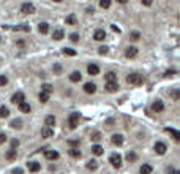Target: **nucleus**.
Masks as SVG:
<instances>
[{"label":"nucleus","mask_w":180,"mask_h":174,"mask_svg":"<svg viewBox=\"0 0 180 174\" xmlns=\"http://www.w3.org/2000/svg\"><path fill=\"white\" fill-rule=\"evenodd\" d=\"M44 157H46L48 160H52L54 161V160H57L60 155H59L57 150H44Z\"/></svg>","instance_id":"obj_9"},{"label":"nucleus","mask_w":180,"mask_h":174,"mask_svg":"<svg viewBox=\"0 0 180 174\" xmlns=\"http://www.w3.org/2000/svg\"><path fill=\"white\" fill-rule=\"evenodd\" d=\"M125 55H126L128 59H134L138 55V48L136 46H128L126 51H125Z\"/></svg>","instance_id":"obj_6"},{"label":"nucleus","mask_w":180,"mask_h":174,"mask_svg":"<svg viewBox=\"0 0 180 174\" xmlns=\"http://www.w3.org/2000/svg\"><path fill=\"white\" fill-rule=\"evenodd\" d=\"M106 81L108 82H112V81H117V75L114 71H109L108 75H106Z\"/></svg>","instance_id":"obj_32"},{"label":"nucleus","mask_w":180,"mask_h":174,"mask_svg":"<svg viewBox=\"0 0 180 174\" xmlns=\"http://www.w3.org/2000/svg\"><path fill=\"white\" fill-rule=\"evenodd\" d=\"M7 82H8V78L7 76H0V87H3Z\"/></svg>","instance_id":"obj_41"},{"label":"nucleus","mask_w":180,"mask_h":174,"mask_svg":"<svg viewBox=\"0 0 180 174\" xmlns=\"http://www.w3.org/2000/svg\"><path fill=\"white\" fill-rule=\"evenodd\" d=\"M171 173H172V174H180V171H174V170H172Z\"/></svg>","instance_id":"obj_54"},{"label":"nucleus","mask_w":180,"mask_h":174,"mask_svg":"<svg viewBox=\"0 0 180 174\" xmlns=\"http://www.w3.org/2000/svg\"><path fill=\"white\" fill-rule=\"evenodd\" d=\"M13 174H24V171H22L21 168H14V170H13Z\"/></svg>","instance_id":"obj_49"},{"label":"nucleus","mask_w":180,"mask_h":174,"mask_svg":"<svg viewBox=\"0 0 180 174\" xmlns=\"http://www.w3.org/2000/svg\"><path fill=\"white\" fill-rule=\"evenodd\" d=\"M81 79H82L81 71H73L71 75H70V81H71V82H79Z\"/></svg>","instance_id":"obj_16"},{"label":"nucleus","mask_w":180,"mask_h":174,"mask_svg":"<svg viewBox=\"0 0 180 174\" xmlns=\"http://www.w3.org/2000/svg\"><path fill=\"white\" fill-rule=\"evenodd\" d=\"M106 90L111 92V93H114L119 90V82L117 81H112V82H106Z\"/></svg>","instance_id":"obj_7"},{"label":"nucleus","mask_w":180,"mask_h":174,"mask_svg":"<svg viewBox=\"0 0 180 174\" xmlns=\"http://www.w3.org/2000/svg\"><path fill=\"white\" fill-rule=\"evenodd\" d=\"M108 51H109V48H108V46H101V48L98 49V52H100L101 55H104V54H108Z\"/></svg>","instance_id":"obj_40"},{"label":"nucleus","mask_w":180,"mask_h":174,"mask_svg":"<svg viewBox=\"0 0 180 174\" xmlns=\"http://www.w3.org/2000/svg\"><path fill=\"white\" fill-rule=\"evenodd\" d=\"M141 174H150L152 173V166L150 165H142L141 166V170H139Z\"/></svg>","instance_id":"obj_30"},{"label":"nucleus","mask_w":180,"mask_h":174,"mask_svg":"<svg viewBox=\"0 0 180 174\" xmlns=\"http://www.w3.org/2000/svg\"><path fill=\"white\" fill-rule=\"evenodd\" d=\"M70 38H71V41H79V35H77V33H71V35H70Z\"/></svg>","instance_id":"obj_42"},{"label":"nucleus","mask_w":180,"mask_h":174,"mask_svg":"<svg viewBox=\"0 0 180 174\" xmlns=\"http://www.w3.org/2000/svg\"><path fill=\"white\" fill-rule=\"evenodd\" d=\"M24 100H25V97H24V93H22V92H16L13 97H11V102H13L14 105H19L21 102H24Z\"/></svg>","instance_id":"obj_10"},{"label":"nucleus","mask_w":180,"mask_h":174,"mask_svg":"<svg viewBox=\"0 0 180 174\" xmlns=\"http://www.w3.org/2000/svg\"><path fill=\"white\" fill-rule=\"evenodd\" d=\"M112 30H114V32H117V33L120 32V30H119V27H115V25H112Z\"/></svg>","instance_id":"obj_52"},{"label":"nucleus","mask_w":180,"mask_h":174,"mask_svg":"<svg viewBox=\"0 0 180 174\" xmlns=\"http://www.w3.org/2000/svg\"><path fill=\"white\" fill-rule=\"evenodd\" d=\"M5 141H7V134H5V133H0V144H3Z\"/></svg>","instance_id":"obj_46"},{"label":"nucleus","mask_w":180,"mask_h":174,"mask_svg":"<svg viewBox=\"0 0 180 174\" xmlns=\"http://www.w3.org/2000/svg\"><path fill=\"white\" fill-rule=\"evenodd\" d=\"M65 22H66L68 25H76V16H74V14L66 16V18H65Z\"/></svg>","instance_id":"obj_25"},{"label":"nucleus","mask_w":180,"mask_h":174,"mask_svg":"<svg viewBox=\"0 0 180 174\" xmlns=\"http://www.w3.org/2000/svg\"><path fill=\"white\" fill-rule=\"evenodd\" d=\"M174 75H176V70H167V71L164 73L166 78H171V76H174Z\"/></svg>","instance_id":"obj_43"},{"label":"nucleus","mask_w":180,"mask_h":174,"mask_svg":"<svg viewBox=\"0 0 180 174\" xmlns=\"http://www.w3.org/2000/svg\"><path fill=\"white\" fill-rule=\"evenodd\" d=\"M166 150H167V146H166L164 143H156V144H155V152L158 154V155L166 154Z\"/></svg>","instance_id":"obj_8"},{"label":"nucleus","mask_w":180,"mask_h":174,"mask_svg":"<svg viewBox=\"0 0 180 174\" xmlns=\"http://www.w3.org/2000/svg\"><path fill=\"white\" fill-rule=\"evenodd\" d=\"M171 95H172V98H174V100H179L180 92H179V90H172V93H171Z\"/></svg>","instance_id":"obj_45"},{"label":"nucleus","mask_w":180,"mask_h":174,"mask_svg":"<svg viewBox=\"0 0 180 174\" xmlns=\"http://www.w3.org/2000/svg\"><path fill=\"white\" fill-rule=\"evenodd\" d=\"M41 136L43 138H52L54 136V130L51 127H44L43 130H41Z\"/></svg>","instance_id":"obj_15"},{"label":"nucleus","mask_w":180,"mask_h":174,"mask_svg":"<svg viewBox=\"0 0 180 174\" xmlns=\"http://www.w3.org/2000/svg\"><path fill=\"white\" fill-rule=\"evenodd\" d=\"M142 2V5H145V7H150L152 3H153V0H141Z\"/></svg>","instance_id":"obj_47"},{"label":"nucleus","mask_w":180,"mask_h":174,"mask_svg":"<svg viewBox=\"0 0 180 174\" xmlns=\"http://www.w3.org/2000/svg\"><path fill=\"white\" fill-rule=\"evenodd\" d=\"M30 105L29 103H27V102H21L19 103V111H21V113H25V114H29L30 113Z\"/></svg>","instance_id":"obj_17"},{"label":"nucleus","mask_w":180,"mask_h":174,"mask_svg":"<svg viewBox=\"0 0 180 174\" xmlns=\"http://www.w3.org/2000/svg\"><path fill=\"white\" fill-rule=\"evenodd\" d=\"M44 123H46V127H51V128H52V127L55 125V117H54V116H48L46 120H44Z\"/></svg>","instance_id":"obj_23"},{"label":"nucleus","mask_w":180,"mask_h":174,"mask_svg":"<svg viewBox=\"0 0 180 174\" xmlns=\"http://www.w3.org/2000/svg\"><path fill=\"white\" fill-rule=\"evenodd\" d=\"M63 37H65V32L62 30V29H55L54 33H52V38H54V40H57V41H60Z\"/></svg>","instance_id":"obj_18"},{"label":"nucleus","mask_w":180,"mask_h":174,"mask_svg":"<svg viewBox=\"0 0 180 174\" xmlns=\"http://www.w3.org/2000/svg\"><path fill=\"white\" fill-rule=\"evenodd\" d=\"M5 157H7V160L13 161V160H16V157H18V154H16V150H14V149H10L8 152L5 154Z\"/></svg>","instance_id":"obj_22"},{"label":"nucleus","mask_w":180,"mask_h":174,"mask_svg":"<svg viewBox=\"0 0 180 174\" xmlns=\"http://www.w3.org/2000/svg\"><path fill=\"white\" fill-rule=\"evenodd\" d=\"M54 71H55V73H60V71H62V66H60L59 63H55V65H54Z\"/></svg>","instance_id":"obj_48"},{"label":"nucleus","mask_w":180,"mask_h":174,"mask_svg":"<svg viewBox=\"0 0 180 174\" xmlns=\"http://www.w3.org/2000/svg\"><path fill=\"white\" fill-rule=\"evenodd\" d=\"M100 139H101V133L100 131H95L92 134V141H100Z\"/></svg>","instance_id":"obj_39"},{"label":"nucleus","mask_w":180,"mask_h":174,"mask_svg":"<svg viewBox=\"0 0 180 174\" xmlns=\"http://www.w3.org/2000/svg\"><path fill=\"white\" fill-rule=\"evenodd\" d=\"M68 152H70V155L73 157V158H79V157H81V150H79V149H76V147L70 149Z\"/></svg>","instance_id":"obj_29"},{"label":"nucleus","mask_w":180,"mask_h":174,"mask_svg":"<svg viewBox=\"0 0 180 174\" xmlns=\"http://www.w3.org/2000/svg\"><path fill=\"white\" fill-rule=\"evenodd\" d=\"M16 44H18V46H19V48H24V46H25V43H24V41H22V40H19V41H18V43H16Z\"/></svg>","instance_id":"obj_50"},{"label":"nucleus","mask_w":180,"mask_h":174,"mask_svg":"<svg viewBox=\"0 0 180 174\" xmlns=\"http://www.w3.org/2000/svg\"><path fill=\"white\" fill-rule=\"evenodd\" d=\"M136 158H138V155L134 154V152H131V150L126 154V160H128V161H136Z\"/></svg>","instance_id":"obj_36"},{"label":"nucleus","mask_w":180,"mask_h":174,"mask_svg":"<svg viewBox=\"0 0 180 174\" xmlns=\"http://www.w3.org/2000/svg\"><path fill=\"white\" fill-rule=\"evenodd\" d=\"M14 30H16V32H19V30H22V32H30V25H16Z\"/></svg>","instance_id":"obj_34"},{"label":"nucleus","mask_w":180,"mask_h":174,"mask_svg":"<svg viewBox=\"0 0 180 174\" xmlns=\"http://www.w3.org/2000/svg\"><path fill=\"white\" fill-rule=\"evenodd\" d=\"M117 2H119V3H126L128 0H117Z\"/></svg>","instance_id":"obj_53"},{"label":"nucleus","mask_w":180,"mask_h":174,"mask_svg":"<svg viewBox=\"0 0 180 174\" xmlns=\"http://www.w3.org/2000/svg\"><path fill=\"white\" fill-rule=\"evenodd\" d=\"M10 127H11V128H18V130H19V128H22V120H19V119H14L13 122L10 123Z\"/></svg>","instance_id":"obj_31"},{"label":"nucleus","mask_w":180,"mask_h":174,"mask_svg":"<svg viewBox=\"0 0 180 174\" xmlns=\"http://www.w3.org/2000/svg\"><path fill=\"white\" fill-rule=\"evenodd\" d=\"M79 113H71L70 117H68V125L70 128H76L77 127V123H79Z\"/></svg>","instance_id":"obj_2"},{"label":"nucleus","mask_w":180,"mask_h":174,"mask_svg":"<svg viewBox=\"0 0 180 174\" xmlns=\"http://www.w3.org/2000/svg\"><path fill=\"white\" fill-rule=\"evenodd\" d=\"M92 154H93V155H101V154H103V147L98 146V144L92 146Z\"/></svg>","instance_id":"obj_26"},{"label":"nucleus","mask_w":180,"mask_h":174,"mask_svg":"<svg viewBox=\"0 0 180 174\" xmlns=\"http://www.w3.org/2000/svg\"><path fill=\"white\" fill-rule=\"evenodd\" d=\"M97 168H98V161H97V160H90V161H87V170L95 171Z\"/></svg>","instance_id":"obj_24"},{"label":"nucleus","mask_w":180,"mask_h":174,"mask_svg":"<svg viewBox=\"0 0 180 174\" xmlns=\"http://www.w3.org/2000/svg\"><path fill=\"white\" fill-rule=\"evenodd\" d=\"M109 161H111V165L114 166V168H120L122 166V157L119 154H112L109 157Z\"/></svg>","instance_id":"obj_4"},{"label":"nucleus","mask_w":180,"mask_h":174,"mask_svg":"<svg viewBox=\"0 0 180 174\" xmlns=\"http://www.w3.org/2000/svg\"><path fill=\"white\" fill-rule=\"evenodd\" d=\"M18 146H19V141H18V139H13V141H11V149L16 150V147H18Z\"/></svg>","instance_id":"obj_44"},{"label":"nucleus","mask_w":180,"mask_h":174,"mask_svg":"<svg viewBox=\"0 0 180 174\" xmlns=\"http://www.w3.org/2000/svg\"><path fill=\"white\" fill-rule=\"evenodd\" d=\"M84 90H86L87 93H95L97 92V86H95L93 82H86L84 84Z\"/></svg>","instance_id":"obj_14"},{"label":"nucleus","mask_w":180,"mask_h":174,"mask_svg":"<svg viewBox=\"0 0 180 174\" xmlns=\"http://www.w3.org/2000/svg\"><path fill=\"white\" fill-rule=\"evenodd\" d=\"M21 11L24 14H33V13H35V5L30 3V2H25V3H22Z\"/></svg>","instance_id":"obj_3"},{"label":"nucleus","mask_w":180,"mask_h":174,"mask_svg":"<svg viewBox=\"0 0 180 174\" xmlns=\"http://www.w3.org/2000/svg\"><path fill=\"white\" fill-rule=\"evenodd\" d=\"M49 95L51 93H46V92H40V95H38V98H40V102L41 103H48V100H49Z\"/></svg>","instance_id":"obj_28"},{"label":"nucleus","mask_w":180,"mask_h":174,"mask_svg":"<svg viewBox=\"0 0 180 174\" xmlns=\"http://www.w3.org/2000/svg\"><path fill=\"white\" fill-rule=\"evenodd\" d=\"M130 38H131L133 41H138L139 38H141V33H139V32H131V35H130Z\"/></svg>","instance_id":"obj_38"},{"label":"nucleus","mask_w":180,"mask_h":174,"mask_svg":"<svg viewBox=\"0 0 180 174\" xmlns=\"http://www.w3.org/2000/svg\"><path fill=\"white\" fill-rule=\"evenodd\" d=\"M41 90L46 92V93H51V92H52V86H51V84H43V86H41Z\"/></svg>","instance_id":"obj_37"},{"label":"nucleus","mask_w":180,"mask_h":174,"mask_svg":"<svg viewBox=\"0 0 180 174\" xmlns=\"http://www.w3.org/2000/svg\"><path fill=\"white\" fill-rule=\"evenodd\" d=\"M112 144L122 146L123 144V136H122V134H112Z\"/></svg>","instance_id":"obj_19"},{"label":"nucleus","mask_w":180,"mask_h":174,"mask_svg":"<svg viewBox=\"0 0 180 174\" xmlns=\"http://www.w3.org/2000/svg\"><path fill=\"white\" fill-rule=\"evenodd\" d=\"M93 38H95L97 41H104V38H106V32H104L103 29L95 30V33H93Z\"/></svg>","instance_id":"obj_11"},{"label":"nucleus","mask_w":180,"mask_h":174,"mask_svg":"<svg viewBox=\"0 0 180 174\" xmlns=\"http://www.w3.org/2000/svg\"><path fill=\"white\" fill-rule=\"evenodd\" d=\"M8 116H10V109L7 106H0V117L5 119V117H8Z\"/></svg>","instance_id":"obj_27"},{"label":"nucleus","mask_w":180,"mask_h":174,"mask_svg":"<svg viewBox=\"0 0 180 174\" xmlns=\"http://www.w3.org/2000/svg\"><path fill=\"white\" fill-rule=\"evenodd\" d=\"M27 166H29V171H32V173H38L41 170V165L38 163V161H29Z\"/></svg>","instance_id":"obj_12"},{"label":"nucleus","mask_w":180,"mask_h":174,"mask_svg":"<svg viewBox=\"0 0 180 174\" xmlns=\"http://www.w3.org/2000/svg\"><path fill=\"white\" fill-rule=\"evenodd\" d=\"M87 71H89V75L97 76L98 73H100V66H98V65H95V63H90V65L87 66Z\"/></svg>","instance_id":"obj_13"},{"label":"nucleus","mask_w":180,"mask_h":174,"mask_svg":"<svg viewBox=\"0 0 180 174\" xmlns=\"http://www.w3.org/2000/svg\"><path fill=\"white\" fill-rule=\"evenodd\" d=\"M152 111H153V113H163V111H164V103H163L161 100H155V102L152 103Z\"/></svg>","instance_id":"obj_5"},{"label":"nucleus","mask_w":180,"mask_h":174,"mask_svg":"<svg viewBox=\"0 0 180 174\" xmlns=\"http://www.w3.org/2000/svg\"><path fill=\"white\" fill-rule=\"evenodd\" d=\"M111 2H112V0H100V7L104 8V10H108L111 7Z\"/></svg>","instance_id":"obj_33"},{"label":"nucleus","mask_w":180,"mask_h":174,"mask_svg":"<svg viewBox=\"0 0 180 174\" xmlns=\"http://www.w3.org/2000/svg\"><path fill=\"white\" fill-rule=\"evenodd\" d=\"M38 30H40V33H43V35H46V33L49 32V24H48V22H40Z\"/></svg>","instance_id":"obj_20"},{"label":"nucleus","mask_w":180,"mask_h":174,"mask_svg":"<svg viewBox=\"0 0 180 174\" xmlns=\"http://www.w3.org/2000/svg\"><path fill=\"white\" fill-rule=\"evenodd\" d=\"M54 2H57V3H60V2H62V0H54Z\"/></svg>","instance_id":"obj_55"},{"label":"nucleus","mask_w":180,"mask_h":174,"mask_svg":"<svg viewBox=\"0 0 180 174\" xmlns=\"http://www.w3.org/2000/svg\"><path fill=\"white\" fill-rule=\"evenodd\" d=\"M164 131L169 133V134H172V138L176 139V141H179V139H180V133H179L177 130H174V128H164Z\"/></svg>","instance_id":"obj_21"},{"label":"nucleus","mask_w":180,"mask_h":174,"mask_svg":"<svg viewBox=\"0 0 180 174\" xmlns=\"http://www.w3.org/2000/svg\"><path fill=\"white\" fill-rule=\"evenodd\" d=\"M70 146H79V141H70Z\"/></svg>","instance_id":"obj_51"},{"label":"nucleus","mask_w":180,"mask_h":174,"mask_svg":"<svg viewBox=\"0 0 180 174\" xmlns=\"http://www.w3.org/2000/svg\"><path fill=\"white\" fill-rule=\"evenodd\" d=\"M126 82L131 84V86H141V84L144 82V78H142V75H139V73H131V75L126 76Z\"/></svg>","instance_id":"obj_1"},{"label":"nucleus","mask_w":180,"mask_h":174,"mask_svg":"<svg viewBox=\"0 0 180 174\" xmlns=\"http://www.w3.org/2000/svg\"><path fill=\"white\" fill-rule=\"evenodd\" d=\"M63 54H65V55H71V57H74V55H76V51H74V49H71V48H65V49H63Z\"/></svg>","instance_id":"obj_35"}]
</instances>
